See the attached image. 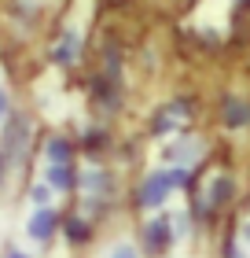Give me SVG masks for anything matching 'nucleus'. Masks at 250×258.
Instances as JSON below:
<instances>
[{
	"label": "nucleus",
	"mask_w": 250,
	"mask_h": 258,
	"mask_svg": "<svg viewBox=\"0 0 250 258\" xmlns=\"http://www.w3.org/2000/svg\"><path fill=\"white\" fill-rule=\"evenodd\" d=\"M81 184L92 188V192H111V177H107L103 170H89L85 177H81Z\"/></svg>",
	"instance_id": "9"
},
{
	"label": "nucleus",
	"mask_w": 250,
	"mask_h": 258,
	"mask_svg": "<svg viewBox=\"0 0 250 258\" xmlns=\"http://www.w3.org/2000/svg\"><path fill=\"white\" fill-rule=\"evenodd\" d=\"M8 258H30V254H22V251H8Z\"/></svg>",
	"instance_id": "13"
},
{
	"label": "nucleus",
	"mask_w": 250,
	"mask_h": 258,
	"mask_svg": "<svg viewBox=\"0 0 250 258\" xmlns=\"http://www.w3.org/2000/svg\"><path fill=\"white\" fill-rule=\"evenodd\" d=\"M0 177H4V155H0Z\"/></svg>",
	"instance_id": "14"
},
{
	"label": "nucleus",
	"mask_w": 250,
	"mask_h": 258,
	"mask_svg": "<svg viewBox=\"0 0 250 258\" xmlns=\"http://www.w3.org/2000/svg\"><path fill=\"white\" fill-rule=\"evenodd\" d=\"M48 196H52L48 184H33V192H30V199H33L37 207H48Z\"/></svg>",
	"instance_id": "10"
},
{
	"label": "nucleus",
	"mask_w": 250,
	"mask_h": 258,
	"mask_svg": "<svg viewBox=\"0 0 250 258\" xmlns=\"http://www.w3.org/2000/svg\"><path fill=\"white\" fill-rule=\"evenodd\" d=\"M4 114H8V92L0 89V118H4Z\"/></svg>",
	"instance_id": "12"
},
{
	"label": "nucleus",
	"mask_w": 250,
	"mask_h": 258,
	"mask_svg": "<svg viewBox=\"0 0 250 258\" xmlns=\"http://www.w3.org/2000/svg\"><path fill=\"white\" fill-rule=\"evenodd\" d=\"M111 258H140V254H136L133 243H118V247L111 251Z\"/></svg>",
	"instance_id": "11"
},
{
	"label": "nucleus",
	"mask_w": 250,
	"mask_h": 258,
	"mask_svg": "<svg viewBox=\"0 0 250 258\" xmlns=\"http://www.w3.org/2000/svg\"><path fill=\"white\" fill-rule=\"evenodd\" d=\"M232 192H235L232 177H217V181H213V188H210V207H221L224 199H232Z\"/></svg>",
	"instance_id": "8"
},
{
	"label": "nucleus",
	"mask_w": 250,
	"mask_h": 258,
	"mask_svg": "<svg viewBox=\"0 0 250 258\" xmlns=\"http://www.w3.org/2000/svg\"><path fill=\"white\" fill-rule=\"evenodd\" d=\"M44 151H48V166H70V155H74L70 140H63V137H52Z\"/></svg>",
	"instance_id": "6"
},
{
	"label": "nucleus",
	"mask_w": 250,
	"mask_h": 258,
	"mask_svg": "<svg viewBox=\"0 0 250 258\" xmlns=\"http://www.w3.org/2000/svg\"><path fill=\"white\" fill-rule=\"evenodd\" d=\"M55 229H59V214H55L52 207H37V210H33V218H30V225H26V232H30L33 240H41V243L52 240Z\"/></svg>",
	"instance_id": "2"
},
{
	"label": "nucleus",
	"mask_w": 250,
	"mask_h": 258,
	"mask_svg": "<svg viewBox=\"0 0 250 258\" xmlns=\"http://www.w3.org/2000/svg\"><path fill=\"white\" fill-rule=\"evenodd\" d=\"M221 125L224 129H243V125H250V103L228 96V100L221 103Z\"/></svg>",
	"instance_id": "3"
},
{
	"label": "nucleus",
	"mask_w": 250,
	"mask_h": 258,
	"mask_svg": "<svg viewBox=\"0 0 250 258\" xmlns=\"http://www.w3.org/2000/svg\"><path fill=\"white\" fill-rule=\"evenodd\" d=\"M89 236H92V225L85 218H70L66 221V240L70 243H89Z\"/></svg>",
	"instance_id": "7"
},
{
	"label": "nucleus",
	"mask_w": 250,
	"mask_h": 258,
	"mask_svg": "<svg viewBox=\"0 0 250 258\" xmlns=\"http://www.w3.org/2000/svg\"><path fill=\"white\" fill-rule=\"evenodd\" d=\"M165 196H170L165 170H154V173H147V177L140 181V188H136V203L144 207V210H158V207L165 203Z\"/></svg>",
	"instance_id": "1"
},
{
	"label": "nucleus",
	"mask_w": 250,
	"mask_h": 258,
	"mask_svg": "<svg viewBox=\"0 0 250 258\" xmlns=\"http://www.w3.org/2000/svg\"><path fill=\"white\" fill-rule=\"evenodd\" d=\"M44 181H48V188H55V192H70L77 184V173L70 170V166H48Z\"/></svg>",
	"instance_id": "5"
},
{
	"label": "nucleus",
	"mask_w": 250,
	"mask_h": 258,
	"mask_svg": "<svg viewBox=\"0 0 250 258\" xmlns=\"http://www.w3.org/2000/svg\"><path fill=\"white\" fill-rule=\"evenodd\" d=\"M246 243H250V225H246Z\"/></svg>",
	"instance_id": "15"
},
{
	"label": "nucleus",
	"mask_w": 250,
	"mask_h": 258,
	"mask_svg": "<svg viewBox=\"0 0 250 258\" xmlns=\"http://www.w3.org/2000/svg\"><path fill=\"white\" fill-rule=\"evenodd\" d=\"M173 240V229H170V218H154L151 225L144 229V243H147V251H162L165 243Z\"/></svg>",
	"instance_id": "4"
}]
</instances>
